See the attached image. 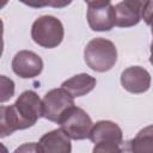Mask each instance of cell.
Returning <instances> with one entry per match:
<instances>
[{"label":"cell","mask_w":153,"mask_h":153,"mask_svg":"<svg viewBox=\"0 0 153 153\" xmlns=\"http://www.w3.org/2000/svg\"><path fill=\"white\" fill-rule=\"evenodd\" d=\"M43 116V104L33 91H24L10 106L0 108V136L32 127Z\"/></svg>","instance_id":"6da1fadb"},{"label":"cell","mask_w":153,"mask_h":153,"mask_svg":"<svg viewBox=\"0 0 153 153\" xmlns=\"http://www.w3.org/2000/svg\"><path fill=\"white\" fill-rule=\"evenodd\" d=\"M84 59L86 65L94 72L110 71L117 61L116 45L103 37L93 38L84 49Z\"/></svg>","instance_id":"7a4b0ae2"},{"label":"cell","mask_w":153,"mask_h":153,"mask_svg":"<svg viewBox=\"0 0 153 153\" xmlns=\"http://www.w3.org/2000/svg\"><path fill=\"white\" fill-rule=\"evenodd\" d=\"M88 139L94 143V153H115L121 151L123 134L117 123L99 121L93 124Z\"/></svg>","instance_id":"3957f363"},{"label":"cell","mask_w":153,"mask_h":153,"mask_svg":"<svg viewBox=\"0 0 153 153\" xmlns=\"http://www.w3.org/2000/svg\"><path fill=\"white\" fill-rule=\"evenodd\" d=\"M63 25L53 16H42L37 18L31 27V37L33 42L43 48H55L63 39Z\"/></svg>","instance_id":"277c9868"},{"label":"cell","mask_w":153,"mask_h":153,"mask_svg":"<svg viewBox=\"0 0 153 153\" xmlns=\"http://www.w3.org/2000/svg\"><path fill=\"white\" fill-rule=\"evenodd\" d=\"M57 123L60 124V128L73 140L88 139L93 127L88 114L75 105L68 108Z\"/></svg>","instance_id":"5b68a950"},{"label":"cell","mask_w":153,"mask_h":153,"mask_svg":"<svg viewBox=\"0 0 153 153\" xmlns=\"http://www.w3.org/2000/svg\"><path fill=\"white\" fill-rule=\"evenodd\" d=\"M42 104L43 117L51 122H59L63 112L74 105V97L63 87L53 88L44 94Z\"/></svg>","instance_id":"8992f818"},{"label":"cell","mask_w":153,"mask_h":153,"mask_svg":"<svg viewBox=\"0 0 153 153\" xmlns=\"http://www.w3.org/2000/svg\"><path fill=\"white\" fill-rule=\"evenodd\" d=\"M151 0H123L115 5L116 26L129 27L139 24Z\"/></svg>","instance_id":"52a82bcc"},{"label":"cell","mask_w":153,"mask_h":153,"mask_svg":"<svg viewBox=\"0 0 153 153\" xmlns=\"http://www.w3.org/2000/svg\"><path fill=\"white\" fill-rule=\"evenodd\" d=\"M87 6V22L93 31H109L116 25L115 6H112L111 2Z\"/></svg>","instance_id":"ba28073f"},{"label":"cell","mask_w":153,"mask_h":153,"mask_svg":"<svg viewBox=\"0 0 153 153\" xmlns=\"http://www.w3.org/2000/svg\"><path fill=\"white\" fill-rule=\"evenodd\" d=\"M12 69L19 78L31 79L41 74L43 69V61L33 51L20 50L12 60Z\"/></svg>","instance_id":"9c48e42d"},{"label":"cell","mask_w":153,"mask_h":153,"mask_svg":"<svg viewBox=\"0 0 153 153\" xmlns=\"http://www.w3.org/2000/svg\"><path fill=\"white\" fill-rule=\"evenodd\" d=\"M121 84L130 93H143L151 86V75L147 69L140 66H131L122 72Z\"/></svg>","instance_id":"30bf717a"},{"label":"cell","mask_w":153,"mask_h":153,"mask_svg":"<svg viewBox=\"0 0 153 153\" xmlns=\"http://www.w3.org/2000/svg\"><path fill=\"white\" fill-rule=\"evenodd\" d=\"M37 145L39 152L44 153H69L72 151L71 137L61 128L44 134Z\"/></svg>","instance_id":"8fae6325"},{"label":"cell","mask_w":153,"mask_h":153,"mask_svg":"<svg viewBox=\"0 0 153 153\" xmlns=\"http://www.w3.org/2000/svg\"><path fill=\"white\" fill-rule=\"evenodd\" d=\"M97 84L96 78L91 76L90 74L81 73L72 76L71 79L66 80L62 82L61 87L67 90L74 98L75 97H81L91 92Z\"/></svg>","instance_id":"7c38bea8"},{"label":"cell","mask_w":153,"mask_h":153,"mask_svg":"<svg viewBox=\"0 0 153 153\" xmlns=\"http://www.w3.org/2000/svg\"><path fill=\"white\" fill-rule=\"evenodd\" d=\"M130 151L135 153L153 152V124L141 129L136 136L129 141Z\"/></svg>","instance_id":"4fadbf2b"},{"label":"cell","mask_w":153,"mask_h":153,"mask_svg":"<svg viewBox=\"0 0 153 153\" xmlns=\"http://www.w3.org/2000/svg\"><path fill=\"white\" fill-rule=\"evenodd\" d=\"M19 1L32 8H42L45 6L62 8L72 2V0H19Z\"/></svg>","instance_id":"5bb4252c"},{"label":"cell","mask_w":153,"mask_h":153,"mask_svg":"<svg viewBox=\"0 0 153 153\" xmlns=\"http://www.w3.org/2000/svg\"><path fill=\"white\" fill-rule=\"evenodd\" d=\"M0 102L5 103L14 94V82L6 78L5 75H1L0 78Z\"/></svg>","instance_id":"9a60e30c"},{"label":"cell","mask_w":153,"mask_h":153,"mask_svg":"<svg viewBox=\"0 0 153 153\" xmlns=\"http://www.w3.org/2000/svg\"><path fill=\"white\" fill-rule=\"evenodd\" d=\"M142 19L151 27V31H152V35H153V0H151L148 2V5L146 6V8L143 11V14H142Z\"/></svg>","instance_id":"2e32d148"},{"label":"cell","mask_w":153,"mask_h":153,"mask_svg":"<svg viewBox=\"0 0 153 153\" xmlns=\"http://www.w3.org/2000/svg\"><path fill=\"white\" fill-rule=\"evenodd\" d=\"M149 62L153 65V42L151 44V57H149Z\"/></svg>","instance_id":"e0dca14e"}]
</instances>
